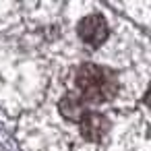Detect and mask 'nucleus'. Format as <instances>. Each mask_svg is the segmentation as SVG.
<instances>
[{
  "label": "nucleus",
  "instance_id": "f257e3e1",
  "mask_svg": "<svg viewBox=\"0 0 151 151\" xmlns=\"http://www.w3.org/2000/svg\"><path fill=\"white\" fill-rule=\"evenodd\" d=\"M70 83L73 85L68 87V91H73L87 106L112 104L122 93L118 70L93 60H85L79 66H75L70 73Z\"/></svg>",
  "mask_w": 151,
  "mask_h": 151
},
{
  "label": "nucleus",
  "instance_id": "f03ea898",
  "mask_svg": "<svg viewBox=\"0 0 151 151\" xmlns=\"http://www.w3.org/2000/svg\"><path fill=\"white\" fill-rule=\"evenodd\" d=\"M77 35L89 52L99 50L110 37V23H108L106 15L104 13H87L85 17H81L77 23Z\"/></svg>",
  "mask_w": 151,
  "mask_h": 151
},
{
  "label": "nucleus",
  "instance_id": "7ed1b4c3",
  "mask_svg": "<svg viewBox=\"0 0 151 151\" xmlns=\"http://www.w3.org/2000/svg\"><path fill=\"white\" fill-rule=\"evenodd\" d=\"M110 118L101 112H89L81 122H79V134L85 143H101L110 130Z\"/></svg>",
  "mask_w": 151,
  "mask_h": 151
}]
</instances>
